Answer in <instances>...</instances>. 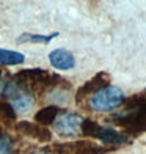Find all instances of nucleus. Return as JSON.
I'll use <instances>...</instances> for the list:
<instances>
[{"label": "nucleus", "mask_w": 146, "mask_h": 154, "mask_svg": "<svg viewBox=\"0 0 146 154\" xmlns=\"http://www.w3.org/2000/svg\"><path fill=\"white\" fill-rule=\"evenodd\" d=\"M58 115H60V110L57 106H47V107H43L35 115V123L41 124V126L53 124Z\"/></svg>", "instance_id": "nucleus-9"}, {"label": "nucleus", "mask_w": 146, "mask_h": 154, "mask_svg": "<svg viewBox=\"0 0 146 154\" xmlns=\"http://www.w3.org/2000/svg\"><path fill=\"white\" fill-rule=\"evenodd\" d=\"M33 154H49V152H46V151H38V152H33Z\"/></svg>", "instance_id": "nucleus-14"}, {"label": "nucleus", "mask_w": 146, "mask_h": 154, "mask_svg": "<svg viewBox=\"0 0 146 154\" xmlns=\"http://www.w3.org/2000/svg\"><path fill=\"white\" fill-rule=\"evenodd\" d=\"M58 36V33L55 32L52 35H33V33H24L17 38L19 43H36V44H46V43H50V41Z\"/></svg>", "instance_id": "nucleus-11"}, {"label": "nucleus", "mask_w": 146, "mask_h": 154, "mask_svg": "<svg viewBox=\"0 0 146 154\" xmlns=\"http://www.w3.org/2000/svg\"><path fill=\"white\" fill-rule=\"evenodd\" d=\"M20 85H22V83H20ZM33 102H35V97L32 96L30 90L22 85L19 91L11 97V102L10 104H11V107L14 109V112H17V113H27V112L32 109Z\"/></svg>", "instance_id": "nucleus-7"}, {"label": "nucleus", "mask_w": 146, "mask_h": 154, "mask_svg": "<svg viewBox=\"0 0 146 154\" xmlns=\"http://www.w3.org/2000/svg\"><path fill=\"white\" fill-rule=\"evenodd\" d=\"M83 118L79 116L77 113H71V112H63L57 116V120L53 123L55 132H58L63 137H72L79 134V129L82 126Z\"/></svg>", "instance_id": "nucleus-4"}, {"label": "nucleus", "mask_w": 146, "mask_h": 154, "mask_svg": "<svg viewBox=\"0 0 146 154\" xmlns=\"http://www.w3.org/2000/svg\"><path fill=\"white\" fill-rule=\"evenodd\" d=\"M11 138L8 135L0 134V154H11Z\"/></svg>", "instance_id": "nucleus-13"}, {"label": "nucleus", "mask_w": 146, "mask_h": 154, "mask_svg": "<svg viewBox=\"0 0 146 154\" xmlns=\"http://www.w3.org/2000/svg\"><path fill=\"white\" fill-rule=\"evenodd\" d=\"M49 61L55 69L60 71H69L75 66V58L74 55L66 51V49H55L49 54Z\"/></svg>", "instance_id": "nucleus-6"}, {"label": "nucleus", "mask_w": 146, "mask_h": 154, "mask_svg": "<svg viewBox=\"0 0 146 154\" xmlns=\"http://www.w3.org/2000/svg\"><path fill=\"white\" fill-rule=\"evenodd\" d=\"M80 129L85 135L99 138L101 142L107 143V145H123V143L127 142V135H124V134H121V132H118L112 128H107V126L97 124L96 121L90 120V118L82 121Z\"/></svg>", "instance_id": "nucleus-3"}, {"label": "nucleus", "mask_w": 146, "mask_h": 154, "mask_svg": "<svg viewBox=\"0 0 146 154\" xmlns=\"http://www.w3.org/2000/svg\"><path fill=\"white\" fill-rule=\"evenodd\" d=\"M0 118L3 121H13L16 118V112L11 107V104L0 102Z\"/></svg>", "instance_id": "nucleus-12"}, {"label": "nucleus", "mask_w": 146, "mask_h": 154, "mask_svg": "<svg viewBox=\"0 0 146 154\" xmlns=\"http://www.w3.org/2000/svg\"><path fill=\"white\" fill-rule=\"evenodd\" d=\"M112 121L129 131L144 129L146 124V96H134L126 102L120 113L112 116Z\"/></svg>", "instance_id": "nucleus-1"}, {"label": "nucleus", "mask_w": 146, "mask_h": 154, "mask_svg": "<svg viewBox=\"0 0 146 154\" xmlns=\"http://www.w3.org/2000/svg\"><path fill=\"white\" fill-rule=\"evenodd\" d=\"M16 129L20 132V134H24L25 137H30L33 140H36L39 143H47L50 142L52 138V134L49 132L47 129L41 128L39 124L36 123H30V121H19L16 124Z\"/></svg>", "instance_id": "nucleus-5"}, {"label": "nucleus", "mask_w": 146, "mask_h": 154, "mask_svg": "<svg viewBox=\"0 0 146 154\" xmlns=\"http://www.w3.org/2000/svg\"><path fill=\"white\" fill-rule=\"evenodd\" d=\"M124 102V93L115 85H107L90 97V107L96 112H112Z\"/></svg>", "instance_id": "nucleus-2"}, {"label": "nucleus", "mask_w": 146, "mask_h": 154, "mask_svg": "<svg viewBox=\"0 0 146 154\" xmlns=\"http://www.w3.org/2000/svg\"><path fill=\"white\" fill-rule=\"evenodd\" d=\"M25 55L16 52V51H8V49H2L0 47V65L5 66H16L24 63Z\"/></svg>", "instance_id": "nucleus-10"}, {"label": "nucleus", "mask_w": 146, "mask_h": 154, "mask_svg": "<svg viewBox=\"0 0 146 154\" xmlns=\"http://www.w3.org/2000/svg\"><path fill=\"white\" fill-rule=\"evenodd\" d=\"M107 85H108V77L105 74H97L91 80H88L77 91V101H82V97H85L87 94H93V93L97 91V90H101V88L107 87Z\"/></svg>", "instance_id": "nucleus-8"}]
</instances>
